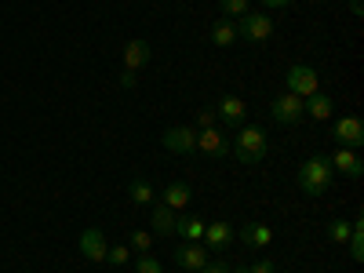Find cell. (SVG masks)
<instances>
[{"mask_svg":"<svg viewBox=\"0 0 364 273\" xmlns=\"http://www.w3.org/2000/svg\"><path fill=\"white\" fill-rule=\"evenodd\" d=\"M269 149V139L259 124H240V132L230 139V157L240 164H259Z\"/></svg>","mask_w":364,"mask_h":273,"instance_id":"6da1fadb","label":"cell"},{"mask_svg":"<svg viewBox=\"0 0 364 273\" xmlns=\"http://www.w3.org/2000/svg\"><path fill=\"white\" fill-rule=\"evenodd\" d=\"M331 178H336V171H331V161L324 154H314L306 164L299 168V190L306 197H324L331 190Z\"/></svg>","mask_w":364,"mask_h":273,"instance_id":"7a4b0ae2","label":"cell"},{"mask_svg":"<svg viewBox=\"0 0 364 273\" xmlns=\"http://www.w3.org/2000/svg\"><path fill=\"white\" fill-rule=\"evenodd\" d=\"M233 26H237V41H248V44H262V41L273 37V18L266 11H248Z\"/></svg>","mask_w":364,"mask_h":273,"instance_id":"3957f363","label":"cell"},{"mask_svg":"<svg viewBox=\"0 0 364 273\" xmlns=\"http://www.w3.org/2000/svg\"><path fill=\"white\" fill-rule=\"evenodd\" d=\"M284 91H291V95H299V99H306V95H314V91H321L317 70L306 66V63L288 66V73H284Z\"/></svg>","mask_w":364,"mask_h":273,"instance_id":"277c9868","label":"cell"},{"mask_svg":"<svg viewBox=\"0 0 364 273\" xmlns=\"http://www.w3.org/2000/svg\"><path fill=\"white\" fill-rule=\"evenodd\" d=\"M197 154H204L208 161H226V157H230V139H226V132H223L219 124L197 132Z\"/></svg>","mask_w":364,"mask_h":273,"instance_id":"5b68a950","label":"cell"},{"mask_svg":"<svg viewBox=\"0 0 364 273\" xmlns=\"http://www.w3.org/2000/svg\"><path fill=\"white\" fill-rule=\"evenodd\" d=\"M331 139L343 149H360L364 146V120L360 117H339L336 124H331Z\"/></svg>","mask_w":364,"mask_h":273,"instance_id":"8992f818","label":"cell"},{"mask_svg":"<svg viewBox=\"0 0 364 273\" xmlns=\"http://www.w3.org/2000/svg\"><path fill=\"white\" fill-rule=\"evenodd\" d=\"M171 259H175V266L178 269H186V273H200L204 266H208V248L204 245H193V240H182V245L171 252Z\"/></svg>","mask_w":364,"mask_h":273,"instance_id":"52a82bcc","label":"cell"},{"mask_svg":"<svg viewBox=\"0 0 364 273\" xmlns=\"http://www.w3.org/2000/svg\"><path fill=\"white\" fill-rule=\"evenodd\" d=\"M161 146L168 149V154H178V157L197 154V128H168L161 135Z\"/></svg>","mask_w":364,"mask_h":273,"instance_id":"ba28073f","label":"cell"},{"mask_svg":"<svg viewBox=\"0 0 364 273\" xmlns=\"http://www.w3.org/2000/svg\"><path fill=\"white\" fill-rule=\"evenodd\" d=\"M215 117H219V124H226V128H240L248 120V106H245L240 95H223L215 102Z\"/></svg>","mask_w":364,"mask_h":273,"instance_id":"9c48e42d","label":"cell"},{"mask_svg":"<svg viewBox=\"0 0 364 273\" xmlns=\"http://www.w3.org/2000/svg\"><path fill=\"white\" fill-rule=\"evenodd\" d=\"M269 117L277 120V124H299L302 120V99L291 95V91H284V95H277L269 102Z\"/></svg>","mask_w":364,"mask_h":273,"instance_id":"30bf717a","label":"cell"},{"mask_svg":"<svg viewBox=\"0 0 364 273\" xmlns=\"http://www.w3.org/2000/svg\"><path fill=\"white\" fill-rule=\"evenodd\" d=\"M230 245H233V226L230 223H208L204 226V248H208V255H226Z\"/></svg>","mask_w":364,"mask_h":273,"instance_id":"8fae6325","label":"cell"},{"mask_svg":"<svg viewBox=\"0 0 364 273\" xmlns=\"http://www.w3.org/2000/svg\"><path fill=\"white\" fill-rule=\"evenodd\" d=\"M106 252H109V245H106L102 230H99V226H87V230L80 233V255H84L87 262H106Z\"/></svg>","mask_w":364,"mask_h":273,"instance_id":"7c38bea8","label":"cell"},{"mask_svg":"<svg viewBox=\"0 0 364 273\" xmlns=\"http://www.w3.org/2000/svg\"><path fill=\"white\" fill-rule=\"evenodd\" d=\"M328 161H331V171H343L346 178H360V175H364V161H360L357 149H343V146H339Z\"/></svg>","mask_w":364,"mask_h":273,"instance_id":"4fadbf2b","label":"cell"},{"mask_svg":"<svg viewBox=\"0 0 364 273\" xmlns=\"http://www.w3.org/2000/svg\"><path fill=\"white\" fill-rule=\"evenodd\" d=\"M331 113H336V99L324 95V91H314V95L302 99V117H310V120H328Z\"/></svg>","mask_w":364,"mask_h":273,"instance_id":"5bb4252c","label":"cell"},{"mask_svg":"<svg viewBox=\"0 0 364 273\" xmlns=\"http://www.w3.org/2000/svg\"><path fill=\"white\" fill-rule=\"evenodd\" d=\"M149 226H154V230H149L154 237H175V211L164 200H157L154 211H149Z\"/></svg>","mask_w":364,"mask_h":273,"instance_id":"9a60e30c","label":"cell"},{"mask_svg":"<svg viewBox=\"0 0 364 273\" xmlns=\"http://www.w3.org/2000/svg\"><path fill=\"white\" fill-rule=\"evenodd\" d=\"M161 200H164L171 211H182V208L193 200V186H190V182H168L164 193H161Z\"/></svg>","mask_w":364,"mask_h":273,"instance_id":"2e32d148","label":"cell"},{"mask_svg":"<svg viewBox=\"0 0 364 273\" xmlns=\"http://www.w3.org/2000/svg\"><path fill=\"white\" fill-rule=\"evenodd\" d=\"M204 219L200 215H175V233L182 237V240H193V245H200L204 240Z\"/></svg>","mask_w":364,"mask_h":273,"instance_id":"e0dca14e","label":"cell"},{"mask_svg":"<svg viewBox=\"0 0 364 273\" xmlns=\"http://www.w3.org/2000/svg\"><path fill=\"white\" fill-rule=\"evenodd\" d=\"M240 240H245L248 248H269L273 245V230L262 226V223H248V226H240Z\"/></svg>","mask_w":364,"mask_h":273,"instance_id":"ac0fdd59","label":"cell"},{"mask_svg":"<svg viewBox=\"0 0 364 273\" xmlns=\"http://www.w3.org/2000/svg\"><path fill=\"white\" fill-rule=\"evenodd\" d=\"M149 63V44L146 41H128V48H124V70H142Z\"/></svg>","mask_w":364,"mask_h":273,"instance_id":"d6986e66","label":"cell"},{"mask_svg":"<svg viewBox=\"0 0 364 273\" xmlns=\"http://www.w3.org/2000/svg\"><path fill=\"white\" fill-rule=\"evenodd\" d=\"M211 44H215V48H233L237 44V26L230 18L215 22V26H211Z\"/></svg>","mask_w":364,"mask_h":273,"instance_id":"ffe728a7","label":"cell"},{"mask_svg":"<svg viewBox=\"0 0 364 273\" xmlns=\"http://www.w3.org/2000/svg\"><path fill=\"white\" fill-rule=\"evenodd\" d=\"M128 193H132V200H135L139 208H142V204H154V186H149V178H142V175H135V178H132Z\"/></svg>","mask_w":364,"mask_h":273,"instance_id":"44dd1931","label":"cell"},{"mask_svg":"<svg viewBox=\"0 0 364 273\" xmlns=\"http://www.w3.org/2000/svg\"><path fill=\"white\" fill-rule=\"evenodd\" d=\"M350 259L353 262H360L364 259V219H353V233H350Z\"/></svg>","mask_w":364,"mask_h":273,"instance_id":"7402d4cb","label":"cell"},{"mask_svg":"<svg viewBox=\"0 0 364 273\" xmlns=\"http://www.w3.org/2000/svg\"><path fill=\"white\" fill-rule=\"evenodd\" d=\"M128 248H132V255H146L149 248H154V233H149V230H135L128 237Z\"/></svg>","mask_w":364,"mask_h":273,"instance_id":"603a6c76","label":"cell"},{"mask_svg":"<svg viewBox=\"0 0 364 273\" xmlns=\"http://www.w3.org/2000/svg\"><path fill=\"white\" fill-rule=\"evenodd\" d=\"M350 233H353V223H346V219L328 223V237L336 240V245H346V240H350Z\"/></svg>","mask_w":364,"mask_h":273,"instance_id":"cb8c5ba5","label":"cell"},{"mask_svg":"<svg viewBox=\"0 0 364 273\" xmlns=\"http://www.w3.org/2000/svg\"><path fill=\"white\" fill-rule=\"evenodd\" d=\"M219 11L223 18H240V15H248V0H219Z\"/></svg>","mask_w":364,"mask_h":273,"instance_id":"d4e9b609","label":"cell"},{"mask_svg":"<svg viewBox=\"0 0 364 273\" xmlns=\"http://www.w3.org/2000/svg\"><path fill=\"white\" fill-rule=\"evenodd\" d=\"M132 262H135V273H164V266H161V259H154V255H132Z\"/></svg>","mask_w":364,"mask_h":273,"instance_id":"484cf974","label":"cell"},{"mask_svg":"<svg viewBox=\"0 0 364 273\" xmlns=\"http://www.w3.org/2000/svg\"><path fill=\"white\" fill-rule=\"evenodd\" d=\"M106 259H109L113 266H128V262H132V248H128V245H117V248L106 252Z\"/></svg>","mask_w":364,"mask_h":273,"instance_id":"4316f807","label":"cell"},{"mask_svg":"<svg viewBox=\"0 0 364 273\" xmlns=\"http://www.w3.org/2000/svg\"><path fill=\"white\" fill-rule=\"evenodd\" d=\"M200 273H233V266L226 262V255H211V259H208V266H204Z\"/></svg>","mask_w":364,"mask_h":273,"instance_id":"83f0119b","label":"cell"},{"mask_svg":"<svg viewBox=\"0 0 364 273\" xmlns=\"http://www.w3.org/2000/svg\"><path fill=\"white\" fill-rule=\"evenodd\" d=\"M215 124H219L215 106H211V109H197V132H204V128H215Z\"/></svg>","mask_w":364,"mask_h":273,"instance_id":"f1b7e54d","label":"cell"},{"mask_svg":"<svg viewBox=\"0 0 364 273\" xmlns=\"http://www.w3.org/2000/svg\"><path fill=\"white\" fill-rule=\"evenodd\" d=\"M245 273H277V266H273V259H259V262L245 266Z\"/></svg>","mask_w":364,"mask_h":273,"instance_id":"f546056e","label":"cell"},{"mask_svg":"<svg viewBox=\"0 0 364 273\" xmlns=\"http://www.w3.org/2000/svg\"><path fill=\"white\" fill-rule=\"evenodd\" d=\"M139 84V73L135 70H124V73H120V87H124V91H132Z\"/></svg>","mask_w":364,"mask_h":273,"instance_id":"4dcf8cb0","label":"cell"},{"mask_svg":"<svg viewBox=\"0 0 364 273\" xmlns=\"http://www.w3.org/2000/svg\"><path fill=\"white\" fill-rule=\"evenodd\" d=\"M259 4H262V8H288L291 0H259Z\"/></svg>","mask_w":364,"mask_h":273,"instance_id":"1f68e13d","label":"cell"},{"mask_svg":"<svg viewBox=\"0 0 364 273\" xmlns=\"http://www.w3.org/2000/svg\"><path fill=\"white\" fill-rule=\"evenodd\" d=\"M350 11L353 15H364V0H350Z\"/></svg>","mask_w":364,"mask_h":273,"instance_id":"d6a6232c","label":"cell"},{"mask_svg":"<svg viewBox=\"0 0 364 273\" xmlns=\"http://www.w3.org/2000/svg\"><path fill=\"white\" fill-rule=\"evenodd\" d=\"M182 273H186V269H182Z\"/></svg>","mask_w":364,"mask_h":273,"instance_id":"836d02e7","label":"cell"}]
</instances>
